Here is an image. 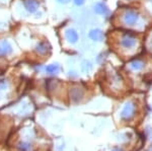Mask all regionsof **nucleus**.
Instances as JSON below:
<instances>
[{
  "label": "nucleus",
  "instance_id": "nucleus-18",
  "mask_svg": "<svg viewBox=\"0 0 152 151\" xmlns=\"http://www.w3.org/2000/svg\"><path fill=\"white\" fill-rule=\"evenodd\" d=\"M112 151H124V150H123V148H121V147H115V148H113Z\"/></svg>",
  "mask_w": 152,
  "mask_h": 151
},
{
  "label": "nucleus",
  "instance_id": "nucleus-16",
  "mask_svg": "<svg viewBox=\"0 0 152 151\" xmlns=\"http://www.w3.org/2000/svg\"><path fill=\"white\" fill-rule=\"evenodd\" d=\"M72 1H73V3H74L76 6H82L83 4L85 3V1H86V0H72Z\"/></svg>",
  "mask_w": 152,
  "mask_h": 151
},
{
  "label": "nucleus",
  "instance_id": "nucleus-4",
  "mask_svg": "<svg viewBox=\"0 0 152 151\" xmlns=\"http://www.w3.org/2000/svg\"><path fill=\"white\" fill-rule=\"evenodd\" d=\"M69 96H70V99L72 103L74 104H78L83 99L84 97V90L83 88H81L80 86H72L70 88V92H69Z\"/></svg>",
  "mask_w": 152,
  "mask_h": 151
},
{
  "label": "nucleus",
  "instance_id": "nucleus-15",
  "mask_svg": "<svg viewBox=\"0 0 152 151\" xmlns=\"http://www.w3.org/2000/svg\"><path fill=\"white\" fill-rule=\"evenodd\" d=\"M7 87V81L6 80H0V90H4Z\"/></svg>",
  "mask_w": 152,
  "mask_h": 151
},
{
  "label": "nucleus",
  "instance_id": "nucleus-20",
  "mask_svg": "<svg viewBox=\"0 0 152 151\" xmlns=\"http://www.w3.org/2000/svg\"><path fill=\"white\" fill-rule=\"evenodd\" d=\"M128 1H134V0H128Z\"/></svg>",
  "mask_w": 152,
  "mask_h": 151
},
{
  "label": "nucleus",
  "instance_id": "nucleus-19",
  "mask_svg": "<svg viewBox=\"0 0 152 151\" xmlns=\"http://www.w3.org/2000/svg\"><path fill=\"white\" fill-rule=\"evenodd\" d=\"M149 3H150V5H151V7H152V0H149Z\"/></svg>",
  "mask_w": 152,
  "mask_h": 151
},
{
  "label": "nucleus",
  "instance_id": "nucleus-5",
  "mask_svg": "<svg viewBox=\"0 0 152 151\" xmlns=\"http://www.w3.org/2000/svg\"><path fill=\"white\" fill-rule=\"evenodd\" d=\"M12 53H13V47L10 42L7 40L0 41V58L8 57Z\"/></svg>",
  "mask_w": 152,
  "mask_h": 151
},
{
  "label": "nucleus",
  "instance_id": "nucleus-12",
  "mask_svg": "<svg viewBox=\"0 0 152 151\" xmlns=\"http://www.w3.org/2000/svg\"><path fill=\"white\" fill-rule=\"evenodd\" d=\"M61 70L60 65L57 63H52V64H49L45 67V71L46 73L50 75H57Z\"/></svg>",
  "mask_w": 152,
  "mask_h": 151
},
{
  "label": "nucleus",
  "instance_id": "nucleus-6",
  "mask_svg": "<svg viewBox=\"0 0 152 151\" xmlns=\"http://www.w3.org/2000/svg\"><path fill=\"white\" fill-rule=\"evenodd\" d=\"M128 66L132 71L139 72V71H142V70L145 68L146 63H145V61L143 59H141V58H134V59H132L129 62Z\"/></svg>",
  "mask_w": 152,
  "mask_h": 151
},
{
  "label": "nucleus",
  "instance_id": "nucleus-8",
  "mask_svg": "<svg viewBox=\"0 0 152 151\" xmlns=\"http://www.w3.org/2000/svg\"><path fill=\"white\" fill-rule=\"evenodd\" d=\"M23 7L28 13H36L40 8V1L39 0H23Z\"/></svg>",
  "mask_w": 152,
  "mask_h": 151
},
{
  "label": "nucleus",
  "instance_id": "nucleus-11",
  "mask_svg": "<svg viewBox=\"0 0 152 151\" xmlns=\"http://www.w3.org/2000/svg\"><path fill=\"white\" fill-rule=\"evenodd\" d=\"M88 38L94 42L100 43L104 40V33L100 28H94L88 33Z\"/></svg>",
  "mask_w": 152,
  "mask_h": 151
},
{
  "label": "nucleus",
  "instance_id": "nucleus-1",
  "mask_svg": "<svg viewBox=\"0 0 152 151\" xmlns=\"http://www.w3.org/2000/svg\"><path fill=\"white\" fill-rule=\"evenodd\" d=\"M141 13L134 8L124 9L121 13V23L126 28H135L139 26L141 20Z\"/></svg>",
  "mask_w": 152,
  "mask_h": 151
},
{
  "label": "nucleus",
  "instance_id": "nucleus-3",
  "mask_svg": "<svg viewBox=\"0 0 152 151\" xmlns=\"http://www.w3.org/2000/svg\"><path fill=\"white\" fill-rule=\"evenodd\" d=\"M137 112V104H135L133 101H128L124 104L123 109H122L121 113H120V117L125 122H129L136 116Z\"/></svg>",
  "mask_w": 152,
  "mask_h": 151
},
{
  "label": "nucleus",
  "instance_id": "nucleus-17",
  "mask_svg": "<svg viewBox=\"0 0 152 151\" xmlns=\"http://www.w3.org/2000/svg\"><path fill=\"white\" fill-rule=\"evenodd\" d=\"M70 1L71 0H57V2L60 4H67V3H69Z\"/></svg>",
  "mask_w": 152,
  "mask_h": 151
},
{
  "label": "nucleus",
  "instance_id": "nucleus-7",
  "mask_svg": "<svg viewBox=\"0 0 152 151\" xmlns=\"http://www.w3.org/2000/svg\"><path fill=\"white\" fill-rule=\"evenodd\" d=\"M64 36L65 40L69 44H71V45H74L79 40V35H78L77 31L74 30L73 28H68L67 30H65Z\"/></svg>",
  "mask_w": 152,
  "mask_h": 151
},
{
  "label": "nucleus",
  "instance_id": "nucleus-13",
  "mask_svg": "<svg viewBox=\"0 0 152 151\" xmlns=\"http://www.w3.org/2000/svg\"><path fill=\"white\" fill-rule=\"evenodd\" d=\"M18 147L20 151H31V149H33L31 145L29 144V143H26V142H20Z\"/></svg>",
  "mask_w": 152,
  "mask_h": 151
},
{
  "label": "nucleus",
  "instance_id": "nucleus-14",
  "mask_svg": "<svg viewBox=\"0 0 152 151\" xmlns=\"http://www.w3.org/2000/svg\"><path fill=\"white\" fill-rule=\"evenodd\" d=\"M91 68H92V65L90 64L89 61L84 60V61L82 62V64H81V69H82V71H83V72H89L90 70H91Z\"/></svg>",
  "mask_w": 152,
  "mask_h": 151
},
{
  "label": "nucleus",
  "instance_id": "nucleus-2",
  "mask_svg": "<svg viewBox=\"0 0 152 151\" xmlns=\"http://www.w3.org/2000/svg\"><path fill=\"white\" fill-rule=\"evenodd\" d=\"M118 45L122 51H133L138 45V38L132 31H124L119 36Z\"/></svg>",
  "mask_w": 152,
  "mask_h": 151
},
{
  "label": "nucleus",
  "instance_id": "nucleus-10",
  "mask_svg": "<svg viewBox=\"0 0 152 151\" xmlns=\"http://www.w3.org/2000/svg\"><path fill=\"white\" fill-rule=\"evenodd\" d=\"M94 11L95 14L97 15H100V16H105L110 13V9L107 7V4L104 2H96V3L94 5Z\"/></svg>",
  "mask_w": 152,
  "mask_h": 151
},
{
  "label": "nucleus",
  "instance_id": "nucleus-9",
  "mask_svg": "<svg viewBox=\"0 0 152 151\" xmlns=\"http://www.w3.org/2000/svg\"><path fill=\"white\" fill-rule=\"evenodd\" d=\"M35 51L38 55L40 56H46L50 53L51 51V46L49 45V43L45 42V41H41L37 44L36 48H35Z\"/></svg>",
  "mask_w": 152,
  "mask_h": 151
}]
</instances>
